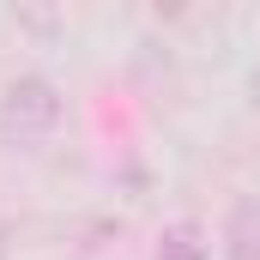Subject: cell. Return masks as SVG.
Here are the masks:
<instances>
[{
  "mask_svg": "<svg viewBox=\"0 0 260 260\" xmlns=\"http://www.w3.org/2000/svg\"><path fill=\"white\" fill-rule=\"evenodd\" d=\"M55 127H61V91H55V79L18 73L6 85V97H0V133L12 145H43Z\"/></svg>",
  "mask_w": 260,
  "mask_h": 260,
  "instance_id": "cell-1",
  "label": "cell"
},
{
  "mask_svg": "<svg viewBox=\"0 0 260 260\" xmlns=\"http://www.w3.org/2000/svg\"><path fill=\"white\" fill-rule=\"evenodd\" d=\"M157 260H206V230H200V224H176V230L164 236Z\"/></svg>",
  "mask_w": 260,
  "mask_h": 260,
  "instance_id": "cell-2",
  "label": "cell"
},
{
  "mask_svg": "<svg viewBox=\"0 0 260 260\" xmlns=\"http://www.w3.org/2000/svg\"><path fill=\"white\" fill-rule=\"evenodd\" d=\"M254 206H236V230H230V260H254V230H248Z\"/></svg>",
  "mask_w": 260,
  "mask_h": 260,
  "instance_id": "cell-3",
  "label": "cell"
}]
</instances>
